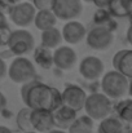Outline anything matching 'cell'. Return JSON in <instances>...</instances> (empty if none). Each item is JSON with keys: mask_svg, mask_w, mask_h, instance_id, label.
<instances>
[{"mask_svg": "<svg viewBox=\"0 0 132 133\" xmlns=\"http://www.w3.org/2000/svg\"><path fill=\"white\" fill-rule=\"evenodd\" d=\"M20 94L25 105L30 109H45L53 111L62 103L61 92L54 87L39 82L38 79L23 83Z\"/></svg>", "mask_w": 132, "mask_h": 133, "instance_id": "1", "label": "cell"}, {"mask_svg": "<svg viewBox=\"0 0 132 133\" xmlns=\"http://www.w3.org/2000/svg\"><path fill=\"white\" fill-rule=\"evenodd\" d=\"M130 79L118 70L106 72L101 79V89L110 99H121L128 93Z\"/></svg>", "mask_w": 132, "mask_h": 133, "instance_id": "2", "label": "cell"}, {"mask_svg": "<svg viewBox=\"0 0 132 133\" xmlns=\"http://www.w3.org/2000/svg\"><path fill=\"white\" fill-rule=\"evenodd\" d=\"M8 76L17 84H23L38 79V72L34 63L25 56H16L8 67Z\"/></svg>", "mask_w": 132, "mask_h": 133, "instance_id": "3", "label": "cell"}, {"mask_svg": "<svg viewBox=\"0 0 132 133\" xmlns=\"http://www.w3.org/2000/svg\"><path fill=\"white\" fill-rule=\"evenodd\" d=\"M84 110L88 116H91L93 120H102L104 118L110 115L113 103L105 93H92L87 96Z\"/></svg>", "mask_w": 132, "mask_h": 133, "instance_id": "4", "label": "cell"}, {"mask_svg": "<svg viewBox=\"0 0 132 133\" xmlns=\"http://www.w3.org/2000/svg\"><path fill=\"white\" fill-rule=\"evenodd\" d=\"M7 46L13 52L14 56H26L34 50L35 39L30 31L20 29V30L12 31Z\"/></svg>", "mask_w": 132, "mask_h": 133, "instance_id": "5", "label": "cell"}, {"mask_svg": "<svg viewBox=\"0 0 132 133\" xmlns=\"http://www.w3.org/2000/svg\"><path fill=\"white\" fill-rule=\"evenodd\" d=\"M86 42L88 46L95 50H106L114 43V31L105 26L95 25L89 31H87Z\"/></svg>", "mask_w": 132, "mask_h": 133, "instance_id": "6", "label": "cell"}, {"mask_svg": "<svg viewBox=\"0 0 132 133\" xmlns=\"http://www.w3.org/2000/svg\"><path fill=\"white\" fill-rule=\"evenodd\" d=\"M36 14V8L34 6L33 3L27 1H20L16 3L14 6L9 12V18L10 21L18 26V27H27L31 23H34V18Z\"/></svg>", "mask_w": 132, "mask_h": 133, "instance_id": "7", "label": "cell"}, {"mask_svg": "<svg viewBox=\"0 0 132 133\" xmlns=\"http://www.w3.org/2000/svg\"><path fill=\"white\" fill-rule=\"evenodd\" d=\"M52 10L58 19L71 21L82 14L83 3L82 0H53Z\"/></svg>", "mask_w": 132, "mask_h": 133, "instance_id": "8", "label": "cell"}, {"mask_svg": "<svg viewBox=\"0 0 132 133\" xmlns=\"http://www.w3.org/2000/svg\"><path fill=\"white\" fill-rule=\"evenodd\" d=\"M62 96V103L74 109L75 111H80L84 109V103L87 99L86 90L77 85V84H69L61 93Z\"/></svg>", "mask_w": 132, "mask_h": 133, "instance_id": "9", "label": "cell"}, {"mask_svg": "<svg viewBox=\"0 0 132 133\" xmlns=\"http://www.w3.org/2000/svg\"><path fill=\"white\" fill-rule=\"evenodd\" d=\"M105 65L96 56H87L79 63V74L87 80H97L104 75Z\"/></svg>", "mask_w": 132, "mask_h": 133, "instance_id": "10", "label": "cell"}, {"mask_svg": "<svg viewBox=\"0 0 132 133\" xmlns=\"http://www.w3.org/2000/svg\"><path fill=\"white\" fill-rule=\"evenodd\" d=\"M30 120H31L33 129L39 133H47L52 131L53 128H56L54 120H53V112L51 110L31 109Z\"/></svg>", "mask_w": 132, "mask_h": 133, "instance_id": "11", "label": "cell"}, {"mask_svg": "<svg viewBox=\"0 0 132 133\" xmlns=\"http://www.w3.org/2000/svg\"><path fill=\"white\" fill-rule=\"evenodd\" d=\"M77 61H78L77 52L67 45H60L53 52V63L60 70L64 71L71 70L75 66Z\"/></svg>", "mask_w": 132, "mask_h": 133, "instance_id": "12", "label": "cell"}, {"mask_svg": "<svg viewBox=\"0 0 132 133\" xmlns=\"http://www.w3.org/2000/svg\"><path fill=\"white\" fill-rule=\"evenodd\" d=\"M86 35L87 29L79 21H67V23H65V26L62 27V39L71 45L79 44L83 39H86Z\"/></svg>", "mask_w": 132, "mask_h": 133, "instance_id": "13", "label": "cell"}, {"mask_svg": "<svg viewBox=\"0 0 132 133\" xmlns=\"http://www.w3.org/2000/svg\"><path fill=\"white\" fill-rule=\"evenodd\" d=\"M53 120H54V127L58 129H64L67 131L69 127L74 123V120L77 119V112L74 109L61 103L57 109H54L53 111Z\"/></svg>", "mask_w": 132, "mask_h": 133, "instance_id": "14", "label": "cell"}, {"mask_svg": "<svg viewBox=\"0 0 132 133\" xmlns=\"http://www.w3.org/2000/svg\"><path fill=\"white\" fill-rule=\"evenodd\" d=\"M113 67L128 79L132 78V49H122L113 57Z\"/></svg>", "mask_w": 132, "mask_h": 133, "instance_id": "15", "label": "cell"}, {"mask_svg": "<svg viewBox=\"0 0 132 133\" xmlns=\"http://www.w3.org/2000/svg\"><path fill=\"white\" fill-rule=\"evenodd\" d=\"M57 17L53 13L52 9H42V10H36L35 18H34V25L36 26L38 30L44 31L48 29H52L56 26L57 23Z\"/></svg>", "mask_w": 132, "mask_h": 133, "instance_id": "16", "label": "cell"}, {"mask_svg": "<svg viewBox=\"0 0 132 133\" xmlns=\"http://www.w3.org/2000/svg\"><path fill=\"white\" fill-rule=\"evenodd\" d=\"M33 56H34L35 63L43 70H49V69H52V66H54L53 53L49 48H47L44 45L40 44L39 46H35L33 50Z\"/></svg>", "mask_w": 132, "mask_h": 133, "instance_id": "17", "label": "cell"}, {"mask_svg": "<svg viewBox=\"0 0 132 133\" xmlns=\"http://www.w3.org/2000/svg\"><path fill=\"white\" fill-rule=\"evenodd\" d=\"M124 123L118 116L109 115L100 122L97 133H124Z\"/></svg>", "mask_w": 132, "mask_h": 133, "instance_id": "18", "label": "cell"}, {"mask_svg": "<svg viewBox=\"0 0 132 133\" xmlns=\"http://www.w3.org/2000/svg\"><path fill=\"white\" fill-rule=\"evenodd\" d=\"M108 10L114 18L128 17L132 12V4L130 0H111L108 5Z\"/></svg>", "mask_w": 132, "mask_h": 133, "instance_id": "19", "label": "cell"}, {"mask_svg": "<svg viewBox=\"0 0 132 133\" xmlns=\"http://www.w3.org/2000/svg\"><path fill=\"white\" fill-rule=\"evenodd\" d=\"M62 42V32L54 26L52 29L42 31V45L49 48V49H56L60 46Z\"/></svg>", "mask_w": 132, "mask_h": 133, "instance_id": "20", "label": "cell"}, {"mask_svg": "<svg viewBox=\"0 0 132 133\" xmlns=\"http://www.w3.org/2000/svg\"><path fill=\"white\" fill-rule=\"evenodd\" d=\"M93 23L97 26H105L113 31L117 29V22L111 13L108 10V8H97L95 16H93Z\"/></svg>", "mask_w": 132, "mask_h": 133, "instance_id": "21", "label": "cell"}, {"mask_svg": "<svg viewBox=\"0 0 132 133\" xmlns=\"http://www.w3.org/2000/svg\"><path fill=\"white\" fill-rule=\"evenodd\" d=\"M93 119L88 115L77 116L74 123L69 127L67 133H93Z\"/></svg>", "mask_w": 132, "mask_h": 133, "instance_id": "22", "label": "cell"}, {"mask_svg": "<svg viewBox=\"0 0 132 133\" xmlns=\"http://www.w3.org/2000/svg\"><path fill=\"white\" fill-rule=\"evenodd\" d=\"M117 116L123 123H132V99H119L115 106Z\"/></svg>", "mask_w": 132, "mask_h": 133, "instance_id": "23", "label": "cell"}, {"mask_svg": "<svg viewBox=\"0 0 132 133\" xmlns=\"http://www.w3.org/2000/svg\"><path fill=\"white\" fill-rule=\"evenodd\" d=\"M30 114H31V109L29 106L22 107L16 116V123L17 127L21 132H27V131H34L33 125H31V120H30Z\"/></svg>", "mask_w": 132, "mask_h": 133, "instance_id": "24", "label": "cell"}, {"mask_svg": "<svg viewBox=\"0 0 132 133\" xmlns=\"http://www.w3.org/2000/svg\"><path fill=\"white\" fill-rule=\"evenodd\" d=\"M52 1L53 0H33V4L36 8V10L52 9Z\"/></svg>", "mask_w": 132, "mask_h": 133, "instance_id": "25", "label": "cell"}, {"mask_svg": "<svg viewBox=\"0 0 132 133\" xmlns=\"http://www.w3.org/2000/svg\"><path fill=\"white\" fill-rule=\"evenodd\" d=\"M10 34H12V31H10L9 26L0 29V42H1V45H3V46H7V44H8V40H9V36H10Z\"/></svg>", "mask_w": 132, "mask_h": 133, "instance_id": "26", "label": "cell"}, {"mask_svg": "<svg viewBox=\"0 0 132 133\" xmlns=\"http://www.w3.org/2000/svg\"><path fill=\"white\" fill-rule=\"evenodd\" d=\"M14 4H16L14 0H0V10L5 14H9V12L14 6Z\"/></svg>", "mask_w": 132, "mask_h": 133, "instance_id": "27", "label": "cell"}, {"mask_svg": "<svg viewBox=\"0 0 132 133\" xmlns=\"http://www.w3.org/2000/svg\"><path fill=\"white\" fill-rule=\"evenodd\" d=\"M8 75V67H7V63L3 58H0V82Z\"/></svg>", "mask_w": 132, "mask_h": 133, "instance_id": "28", "label": "cell"}, {"mask_svg": "<svg viewBox=\"0 0 132 133\" xmlns=\"http://www.w3.org/2000/svg\"><path fill=\"white\" fill-rule=\"evenodd\" d=\"M111 0H92V3L97 6V8H108V5L110 4Z\"/></svg>", "mask_w": 132, "mask_h": 133, "instance_id": "29", "label": "cell"}, {"mask_svg": "<svg viewBox=\"0 0 132 133\" xmlns=\"http://www.w3.org/2000/svg\"><path fill=\"white\" fill-rule=\"evenodd\" d=\"M10 57H12V58H14L16 56L13 54V52H12L9 48H8L7 50H3V52H0V58H3L4 61H5V59H8V58H10Z\"/></svg>", "mask_w": 132, "mask_h": 133, "instance_id": "30", "label": "cell"}, {"mask_svg": "<svg viewBox=\"0 0 132 133\" xmlns=\"http://www.w3.org/2000/svg\"><path fill=\"white\" fill-rule=\"evenodd\" d=\"M7 26H9L8 19H7V14H5V13H3V12L0 10V29L7 27Z\"/></svg>", "mask_w": 132, "mask_h": 133, "instance_id": "31", "label": "cell"}, {"mask_svg": "<svg viewBox=\"0 0 132 133\" xmlns=\"http://www.w3.org/2000/svg\"><path fill=\"white\" fill-rule=\"evenodd\" d=\"M5 107H7V97L0 90V114L5 110Z\"/></svg>", "mask_w": 132, "mask_h": 133, "instance_id": "32", "label": "cell"}, {"mask_svg": "<svg viewBox=\"0 0 132 133\" xmlns=\"http://www.w3.org/2000/svg\"><path fill=\"white\" fill-rule=\"evenodd\" d=\"M127 42L132 45V25L128 27V30H127Z\"/></svg>", "mask_w": 132, "mask_h": 133, "instance_id": "33", "label": "cell"}, {"mask_svg": "<svg viewBox=\"0 0 132 133\" xmlns=\"http://www.w3.org/2000/svg\"><path fill=\"white\" fill-rule=\"evenodd\" d=\"M0 133H13V132H12V129H9L8 127L0 125Z\"/></svg>", "mask_w": 132, "mask_h": 133, "instance_id": "34", "label": "cell"}, {"mask_svg": "<svg viewBox=\"0 0 132 133\" xmlns=\"http://www.w3.org/2000/svg\"><path fill=\"white\" fill-rule=\"evenodd\" d=\"M47 133H67V132H65L64 129H58V128H53L52 131H49V132H47Z\"/></svg>", "mask_w": 132, "mask_h": 133, "instance_id": "35", "label": "cell"}, {"mask_svg": "<svg viewBox=\"0 0 132 133\" xmlns=\"http://www.w3.org/2000/svg\"><path fill=\"white\" fill-rule=\"evenodd\" d=\"M128 94L132 97V78H130V84H128Z\"/></svg>", "mask_w": 132, "mask_h": 133, "instance_id": "36", "label": "cell"}, {"mask_svg": "<svg viewBox=\"0 0 132 133\" xmlns=\"http://www.w3.org/2000/svg\"><path fill=\"white\" fill-rule=\"evenodd\" d=\"M21 133H39V132H36V131H27V132H21Z\"/></svg>", "mask_w": 132, "mask_h": 133, "instance_id": "37", "label": "cell"}, {"mask_svg": "<svg viewBox=\"0 0 132 133\" xmlns=\"http://www.w3.org/2000/svg\"><path fill=\"white\" fill-rule=\"evenodd\" d=\"M128 18H130V22H131V25H132V12L130 13V16H128Z\"/></svg>", "mask_w": 132, "mask_h": 133, "instance_id": "38", "label": "cell"}, {"mask_svg": "<svg viewBox=\"0 0 132 133\" xmlns=\"http://www.w3.org/2000/svg\"><path fill=\"white\" fill-rule=\"evenodd\" d=\"M124 133H132V128H131V129H126V131H124Z\"/></svg>", "mask_w": 132, "mask_h": 133, "instance_id": "39", "label": "cell"}, {"mask_svg": "<svg viewBox=\"0 0 132 133\" xmlns=\"http://www.w3.org/2000/svg\"><path fill=\"white\" fill-rule=\"evenodd\" d=\"M14 1H16V3H20V1H22V0H14Z\"/></svg>", "mask_w": 132, "mask_h": 133, "instance_id": "40", "label": "cell"}, {"mask_svg": "<svg viewBox=\"0 0 132 133\" xmlns=\"http://www.w3.org/2000/svg\"><path fill=\"white\" fill-rule=\"evenodd\" d=\"M82 1H92V0H82Z\"/></svg>", "mask_w": 132, "mask_h": 133, "instance_id": "41", "label": "cell"}, {"mask_svg": "<svg viewBox=\"0 0 132 133\" xmlns=\"http://www.w3.org/2000/svg\"><path fill=\"white\" fill-rule=\"evenodd\" d=\"M0 46H3V45H1V42H0Z\"/></svg>", "mask_w": 132, "mask_h": 133, "instance_id": "42", "label": "cell"}, {"mask_svg": "<svg viewBox=\"0 0 132 133\" xmlns=\"http://www.w3.org/2000/svg\"><path fill=\"white\" fill-rule=\"evenodd\" d=\"M130 1H131V4H132V0H130Z\"/></svg>", "mask_w": 132, "mask_h": 133, "instance_id": "43", "label": "cell"}]
</instances>
